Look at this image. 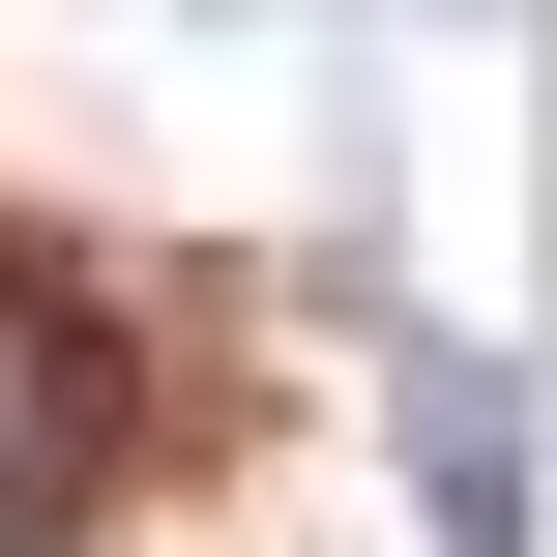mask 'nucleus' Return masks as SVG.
<instances>
[{"label":"nucleus","mask_w":557,"mask_h":557,"mask_svg":"<svg viewBox=\"0 0 557 557\" xmlns=\"http://www.w3.org/2000/svg\"><path fill=\"white\" fill-rule=\"evenodd\" d=\"M382 441H411L441 557H529V411H499V352H411V382H382Z\"/></svg>","instance_id":"1"}]
</instances>
